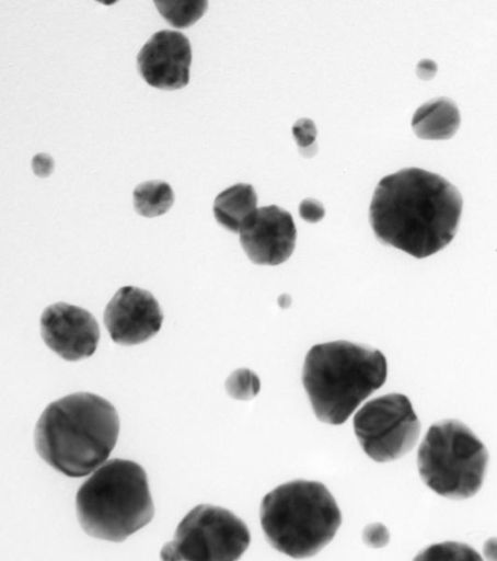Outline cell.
<instances>
[{
	"mask_svg": "<svg viewBox=\"0 0 497 561\" xmlns=\"http://www.w3.org/2000/svg\"><path fill=\"white\" fill-rule=\"evenodd\" d=\"M462 213L459 191L439 174L402 169L377 185L369 220L377 239L423 259L447 247Z\"/></svg>",
	"mask_w": 497,
	"mask_h": 561,
	"instance_id": "1",
	"label": "cell"
},
{
	"mask_svg": "<svg viewBox=\"0 0 497 561\" xmlns=\"http://www.w3.org/2000/svg\"><path fill=\"white\" fill-rule=\"evenodd\" d=\"M119 420L112 403L90 392H77L51 403L34 431L35 448L55 470L71 478L100 468L114 449Z\"/></svg>",
	"mask_w": 497,
	"mask_h": 561,
	"instance_id": "2",
	"label": "cell"
},
{
	"mask_svg": "<svg viewBox=\"0 0 497 561\" xmlns=\"http://www.w3.org/2000/svg\"><path fill=\"white\" fill-rule=\"evenodd\" d=\"M388 375L384 355L377 348L348 341L312 346L302 383L316 417L339 425L377 389Z\"/></svg>",
	"mask_w": 497,
	"mask_h": 561,
	"instance_id": "3",
	"label": "cell"
},
{
	"mask_svg": "<svg viewBox=\"0 0 497 561\" xmlns=\"http://www.w3.org/2000/svg\"><path fill=\"white\" fill-rule=\"evenodd\" d=\"M76 511L82 529L120 542L149 524L154 514L147 474L135 461L111 459L79 488Z\"/></svg>",
	"mask_w": 497,
	"mask_h": 561,
	"instance_id": "4",
	"label": "cell"
},
{
	"mask_svg": "<svg viewBox=\"0 0 497 561\" xmlns=\"http://www.w3.org/2000/svg\"><path fill=\"white\" fill-rule=\"evenodd\" d=\"M259 518L268 543L294 559L310 558L335 536L342 523L340 510L317 481L293 480L267 493Z\"/></svg>",
	"mask_w": 497,
	"mask_h": 561,
	"instance_id": "5",
	"label": "cell"
},
{
	"mask_svg": "<svg viewBox=\"0 0 497 561\" xmlns=\"http://www.w3.org/2000/svg\"><path fill=\"white\" fill-rule=\"evenodd\" d=\"M488 453L482 440L462 422L442 420L432 424L417 453L424 483L437 494L465 500L482 488Z\"/></svg>",
	"mask_w": 497,
	"mask_h": 561,
	"instance_id": "6",
	"label": "cell"
},
{
	"mask_svg": "<svg viewBox=\"0 0 497 561\" xmlns=\"http://www.w3.org/2000/svg\"><path fill=\"white\" fill-rule=\"evenodd\" d=\"M245 523L227 508L200 504L177 525L174 539L160 552L161 561H238L248 548Z\"/></svg>",
	"mask_w": 497,
	"mask_h": 561,
	"instance_id": "7",
	"label": "cell"
},
{
	"mask_svg": "<svg viewBox=\"0 0 497 561\" xmlns=\"http://www.w3.org/2000/svg\"><path fill=\"white\" fill-rule=\"evenodd\" d=\"M354 431L367 456L388 462L415 446L420 423L406 396L389 393L366 402L356 412Z\"/></svg>",
	"mask_w": 497,
	"mask_h": 561,
	"instance_id": "8",
	"label": "cell"
},
{
	"mask_svg": "<svg viewBox=\"0 0 497 561\" xmlns=\"http://www.w3.org/2000/svg\"><path fill=\"white\" fill-rule=\"evenodd\" d=\"M41 334L51 351L66 360L74 362L90 357L95 352L100 328L88 310L56 302L42 313Z\"/></svg>",
	"mask_w": 497,
	"mask_h": 561,
	"instance_id": "9",
	"label": "cell"
},
{
	"mask_svg": "<svg viewBox=\"0 0 497 561\" xmlns=\"http://www.w3.org/2000/svg\"><path fill=\"white\" fill-rule=\"evenodd\" d=\"M163 314L153 295L135 286L119 288L104 311L111 339L122 345L146 342L161 329Z\"/></svg>",
	"mask_w": 497,
	"mask_h": 561,
	"instance_id": "10",
	"label": "cell"
},
{
	"mask_svg": "<svg viewBox=\"0 0 497 561\" xmlns=\"http://www.w3.org/2000/svg\"><path fill=\"white\" fill-rule=\"evenodd\" d=\"M239 233L246 255L259 265H278L287 261L297 240L292 216L276 205L257 208Z\"/></svg>",
	"mask_w": 497,
	"mask_h": 561,
	"instance_id": "11",
	"label": "cell"
},
{
	"mask_svg": "<svg viewBox=\"0 0 497 561\" xmlns=\"http://www.w3.org/2000/svg\"><path fill=\"white\" fill-rule=\"evenodd\" d=\"M190 61L188 38L170 30L154 33L137 56L138 70L143 80L162 90L184 88L189 80Z\"/></svg>",
	"mask_w": 497,
	"mask_h": 561,
	"instance_id": "12",
	"label": "cell"
},
{
	"mask_svg": "<svg viewBox=\"0 0 497 561\" xmlns=\"http://www.w3.org/2000/svg\"><path fill=\"white\" fill-rule=\"evenodd\" d=\"M460 121L455 103L441 96L424 103L416 110L412 118V128L421 139H449L458 130Z\"/></svg>",
	"mask_w": 497,
	"mask_h": 561,
	"instance_id": "13",
	"label": "cell"
},
{
	"mask_svg": "<svg viewBox=\"0 0 497 561\" xmlns=\"http://www.w3.org/2000/svg\"><path fill=\"white\" fill-rule=\"evenodd\" d=\"M257 195L250 184L239 183L222 191L213 203V215L227 230L239 233L246 219L257 209Z\"/></svg>",
	"mask_w": 497,
	"mask_h": 561,
	"instance_id": "14",
	"label": "cell"
},
{
	"mask_svg": "<svg viewBox=\"0 0 497 561\" xmlns=\"http://www.w3.org/2000/svg\"><path fill=\"white\" fill-rule=\"evenodd\" d=\"M132 201L136 211L150 218L165 214L173 205L174 195L166 182L147 181L135 187Z\"/></svg>",
	"mask_w": 497,
	"mask_h": 561,
	"instance_id": "15",
	"label": "cell"
},
{
	"mask_svg": "<svg viewBox=\"0 0 497 561\" xmlns=\"http://www.w3.org/2000/svg\"><path fill=\"white\" fill-rule=\"evenodd\" d=\"M159 13L174 27L186 28L205 13L206 0L154 1Z\"/></svg>",
	"mask_w": 497,
	"mask_h": 561,
	"instance_id": "16",
	"label": "cell"
},
{
	"mask_svg": "<svg viewBox=\"0 0 497 561\" xmlns=\"http://www.w3.org/2000/svg\"><path fill=\"white\" fill-rule=\"evenodd\" d=\"M413 561H483V559L466 543L444 541L428 546Z\"/></svg>",
	"mask_w": 497,
	"mask_h": 561,
	"instance_id": "17",
	"label": "cell"
},
{
	"mask_svg": "<svg viewBox=\"0 0 497 561\" xmlns=\"http://www.w3.org/2000/svg\"><path fill=\"white\" fill-rule=\"evenodd\" d=\"M226 390L233 399L251 400L259 392L261 380L254 371L247 368H239L228 377Z\"/></svg>",
	"mask_w": 497,
	"mask_h": 561,
	"instance_id": "18",
	"label": "cell"
},
{
	"mask_svg": "<svg viewBox=\"0 0 497 561\" xmlns=\"http://www.w3.org/2000/svg\"><path fill=\"white\" fill-rule=\"evenodd\" d=\"M292 135L298 145L299 152L311 158L317 151L316 145V127L313 121L309 118H300L292 126Z\"/></svg>",
	"mask_w": 497,
	"mask_h": 561,
	"instance_id": "19",
	"label": "cell"
},
{
	"mask_svg": "<svg viewBox=\"0 0 497 561\" xmlns=\"http://www.w3.org/2000/svg\"><path fill=\"white\" fill-rule=\"evenodd\" d=\"M362 540L368 547L382 548L389 543L390 533L383 524L373 523L363 529Z\"/></svg>",
	"mask_w": 497,
	"mask_h": 561,
	"instance_id": "20",
	"label": "cell"
},
{
	"mask_svg": "<svg viewBox=\"0 0 497 561\" xmlns=\"http://www.w3.org/2000/svg\"><path fill=\"white\" fill-rule=\"evenodd\" d=\"M300 217L310 224L319 222L325 215L323 205L313 198H305L299 205Z\"/></svg>",
	"mask_w": 497,
	"mask_h": 561,
	"instance_id": "21",
	"label": "cell"
},
{
	"mask_svg": "<svg viewBox=\"0 0 497 561\" xmlns=\"http://www.w3.org/2000/svg\"><path fill=\"white\" fill-rule=\"evenodd\" d=\"M33 171L38 176H47L54 169V161L51 157L45 153H38L32 161Z\"/></svg>",
	"mask_w": 497,
	"mask_h": 561,
	"instance_id": "22",
	"label": "cell"
},
{
	"mask_svg": "<svg viewBox=\"0 0 497 561\" xmlns=\"http://www.w3.org/2000/svg\"><path fill=\"white\" fill-rule=\"evenodd\" d=\"M437 72V65L430 59H423L416 66V73L421 80H430Z\"/></svg>",
	"mask_w": 497,
	"mask_h": 561,
	"instance_id": "23",
	"label": "cell"
},
{
	"mask_svg": "<svg viewBox=\"0 0 497 561\" xmlns=\"http://www.w3.org/2000/svg\"><path fill=\"white\" fill-rule=\"evenodd\" d=\"M483 554L486 561H497V538L487 539L483 546Z\"/></svg>",
	"mask_w": 497,
	"mask_h": 561,
	"instance_id": "24",
	"label": "cell"
},
{
	"mask_svg": "<svg viewBox=\"0 0 497 561\" xmlns=\"http://www.w3.org/2000/svg\"><path fill=\"white\" fill-rule=\"evenodd\" d=\"M277 301L278 306L282 309L289 308L292 302L291 297L288 294L280 295Z\"/></svg>",
	"mask_w": 497,
	"mask_h": 561,
	"instance_id": "25",
	"label": "cell"
}]
</instances>
